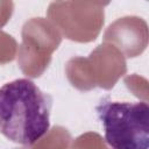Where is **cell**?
I'll return each mask as SVG.
<instances>
[{
	"mask_svg": "<svg viewBox=\"0 0 149 149\" xmlns=\"http://www.w3.org/2000/svg\"><path fill=\"white\" fill-rule=\"evenodd\" d=\"M51 98L33 80L17 78L0 87V133L9 141L31 146L50 128Z\"/></svg>",
	"mask_w": 149,
	"mask_h": 149,
	"instance_id": "6da1fadb",
	"label": "cell"
},
{
	"mask_svg": "<svg viewBox=\"0 0 149 149\" xmlns=\"http://www.w3.org/2000/svg\"><path fill=\"white\" fill-rule=\"evenodd\" d=\"M112 149L149 148V106L144 101L102 100L95 107Z\"/></svg>",
	"mask_w": 149,
	"mask_h": 149,
	"instance_id": "7a4b0ae2",
	"label": "cell"
}]
</instances>
